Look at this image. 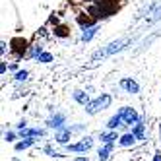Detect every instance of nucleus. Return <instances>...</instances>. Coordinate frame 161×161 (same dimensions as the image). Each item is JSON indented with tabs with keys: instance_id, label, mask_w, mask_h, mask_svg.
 Instances as JSON below:
<instances>
[{
	"instance_id": "0eeeda50",
	"label": "nucleus",
	"mask_w": 161,
	"mask_h": 161,
	"mask_svg": "<svg viewBox=\"0 0 161 161\" xmlns=\"http://www.w3.org/2000/svg\"><path fill=\"white\" fill-rule=\"evenodd\" d=\"M64 122H66V117H64L62 113H56L54 117H51V119L47 120L49 128H54V130H62V128H66V126H64Z\"/></svg>"
},
{
	"instance_id": "cd10ccee",
	"label": "nucleus",
	"mask_w": 161,
	"mask_h": 161,
	"mask_svg": "<svg viewBox=\"0 0 161 161\" xmlns=\"http://www.w3.org/2000/svg\"><path fill=\"white\" fill-rule=\"evenodd\" d=\"M159 142H161V124H159Z\"/></svg>"
},
{
	"instance_id": "393cba45",
	"label": "nucleus",
	"mask_w": 161,
	"mask_h": 161,
	"mask_svg": "<svg viewBox=\"0 0 161 161\" xmlns=\"http://www.w3.org/2000/svg\"><path fill=\"white\" fill-rule=\"evenodd\" d=\"M153 161H161V152H155L153 153Z\"/></svg>"
},
{
	"instance_id": "20e7f679",
	"label": "nucleus",
	"mask_w": 161,
	"mask_h": 161,
	"mask_svg": "<svg viewBox=\"0 0 161 161\" xmlns=\"http://www.w3.org/2000/svg\"><path fill=\"white\" fill-rule=\"evenodd\" d=\"M119 114L122 117V120H124L126 126H134L138 120H140L136 109H132V107H122V109H119Z\"/></svg>"
},
{
	"instance_id": "f8f14e48",
	"label": "nucleus",
	"mask_w": 161,
	"mask_h": 161,
	"mask_svg": "<svg viewBox=\"0 0 161 161\" xmlns=\"http://www.w3.org/2000/svg\"><path fill=\"white\" fill-rule=\"evenodd\" d=\"M132 134L138 138V140H146V122L144 120H138L134 126H132Z\"/></svg>"
},
{
	"instance_id": "6ab92c4d",
	"label": "nucleus",
	"mask_w": 161,
	"mask_h": 161,
	"mask_svg": "<svg viewBox=\"0 0 161 161\" xmlns=\"http://www.w3.org/2000/svg\"><path fill=\"white\" fill-rule=\"evenodd\" d=\"M54 35L56 37H68V35H70V31H68L66 25H58V27H54Z\"/></svg>"
},
{
	"instance_id": "5701e85b",
	"label": "nucleus",
	"mask_w": 161,
	"mask_h": 161,
	"mask_svg": "<svg viewBox=\"0 0 161 161\" xmlns=\"http://www.w3.org/2000/svg\"><path fill=\"white\" fill-rule=\"evenodd\" d=\"M16 126H18L19 130H24V128H27V122H25V119H24V120H19V122H18Z\"/></svg>"
},
{
	"instance_id": "2eb2a0df",
	"label": "nucleus",
	"mask_w": 161,
	"mask_h": 161,
	"mask_svg": "<svg viewBox=\"0 0 161 161\" xmlns=\"http://www.w3.org/2000/svg\"><path fill=\"white\" fill-rule=\"evenodd\" d=\"M21 138H37V136H45V130L41 128H24L19 132Z\"/></svg>"
},
{
	"instance_id": "4be33fe9",
	"label": "nucleus",
	"mask_w": 161,
	"mask_h": 161,
	"mask_svg": "<svg viewBox=\"0 0 161 161\" xmlns=\"http://www.w3.org/2000/svg\"><path fill=\"white\" fill-rule=\"evenodd\" d=\"M4 140H6V142H14V140H16V132H6V134H4Z\"/></svg>"
},
{
	"instance_id": "9b49d317",
	"label": "nucleus",
	"mask_w": 161,
	"mask_h": 161,
	"mask_svg": "<svg viewBox=\"0 0 161 161\" xmlns=\"http://www.w3.org/2000/svg\"><path fill=\"white\" fill-rule=\"evenodd\" d=\"M114 144H117V142H113V144H103V147L97 152L99 161H109V157H111V153H113V149H114Z\"/></svg>"
},
{
	"instance_id": "9d476101",
	"label": "nucleus",
	"mask_w": 161,
	"mask_h": 161,
	"mask_svg": "<svg viewBox=\"0 0 161 161\" xmlns=\"http://www.w3.org/2000/svg\"><path fill=\"white\" fill-rule=\"evenodd\" d=\"M136 142H138V138H136L132 132H124V134L119 138V146H120V147H132Z\"/></svg>"
},
{
	"instance_id": "7ed1b4c3",
	"label": "nucleus",
	"mask_w": 161,
	"mask_h": 161,
	"mask_svg": "<svg viewBox=\"0 0 161 161\" xmlns=\"http://www.w3.org/2000/svg\"><path fill=\"white\" fill-rule=\"evenodd\" d=\"M122 47H124V41H113V43H109V45H107V49L97 51V53L93 54V58H103V56H111V54H114V53L122 51Z\"/></svg>"
},
{
	"instance_id": "f03ea898",
	"label": "nucleus",
	"mask_w": 161,
	"mask_h": 161,
	"mask_svg": "<svg viewBox=\"0 0 161 161\" xmlns=\"http://www.w3.org/2000/svg\"><path fill=\"white\" fill-rule=\"evenodd\" d=\"M91 146H93V138L86 136V138H82L80 142H76V144H68V146H64V147H66V152L84 153V152H87V149H91Z\"/></svg>"
},
{
	"instance_id": "4468645a",
	"label": "nucleus",
	"mask_w": 161,
	"mask_h": 161,
	"mask_svg": "<svg viewBox=\"0 0 161 161\" xmlns=\"http://www.w3.org/2000/svg\"><path fill=\"white\" fill-rule=\"evenodd\" d=\"M119 134H117V130H107V132H101L99 134V140L103 142V144H113V142H117L119 140Z\"/></svg>"
},
{
	"instance_id": "a211bd4d",
	"label": "nucleus",
	"mask_w": 161,
	"mask_h": 161,
	"mask_svg": "<svg viewBox=\"0 0 161 161\" xmlns=\"http://www.w3.org/2000/svg\"><path fill=\"white\" fill-rule=\"evenodd\" d=\"M99 31V25H93V27H87V29H84V33H82V41H91L95 37V33Z\"/></svg>"
},
{
	"instance_id": "a878e982",
	"label": "nucleus",
	"mask_w": 161,
	"mask_h": 161,
	"mask_svg": "<svg viewBox=\"0 0 161 161\" xmlns=\"http://www.w3.org/2000/svg\"><path fill=\"white\" fill-rule=\"evenodd\" d=\"M0 72H2V74H6V62H2V64H0Z\"/></svg>"
},
{
	"instance_id": "dca6fc26",
	"label": "nucleus",
	"mask_w": 161,
	"mask_h": 161,
	"mask_svg": "<svg viewBox=\"0 0 161 161\" xmlns=\"http://www.w3.org/2000/svg\"><path fill=\"white\" fill-rule=\"evenodd\" d=\"M72 95H74V99L80 103V105H84V107H86L87 103H89V97H87V93H86V91H82V89H76Z\"/></svg>"
},
{
	"instance_id": "ddd939ff",
	"label": "nucleus",
	"mask_w": 161,
	"mask_h": 161,
	"mask_svg": "<svg viewBox=\"0 0 161 161\" xmlns=\"http://www.w3.org/2000/svg\"><path fill=\"white\" fill-rule=\"evenodd\" d=\"M122 126H126L124 124V120H122V117L117 113V114H113V117L107 120V128L109 130H117V128H122Z\"/></svg>"
},
{
	"instance_id": "f3484780",
	"label": "nucleus",
	"mask_w": 161,
	"mask_h": 161,
	"mask_svg": "<svg viewBox=\"0 0 161 161\" xmlns=\"http://www.w3.org/2000/svg\"><path fill=\"white\" fill-rule=\"evenodd\" d=\"M33 144H35V138H24L21 142H18V144H16V152H24V149L31 147Z\"/></svg>"
},
{
	"instance_id": "1a4fd4ad",
	"label": "nucleus",
	"mask_w": 161,
	"mask_h": 161,
	"mask_svg": "<svg viewBox=\"0 0 161 161\" xmlns=\"http://www.w3.org/2000/svg\"><path fill=\"white\" fill-rule=\"evenodd\" d=\"M76 21H78V24H80V27H82V29H87V27H93L95 25V21H93V16H91L89 12H82V14H78L76 16Z\"/></svg>"
},
{
	"instance_id": "39448f33",
	"label": "nucleus",
	"mask_w": 161,
	"mask_h": 161,
	"mask_svg": "<svg viewBox=\"0 0 161 161\" xmlns=\"http://www.w3.org/2000/svg\"><path fill=\"white\" fill-rule=\"evenodd\" d=\"M10 47H12V51L16 53V56H24V53L27 51V41L21 39V37H14L10 41Z\"/></svg>"
},
{
	"instance_id": "6e6552de",
	"label": "nucleus",
	"mask_w": 161,
	"mask_h": 161,
	"mask_svg": "<svg viewBox=\"0 0 161 161\" xmlns=\"http://www.w3.org/2000/svg\"><path fill=\"white\" fill-rule=\"evenodd\" d=\"M70 136H72V130H70V126H66V128H62V130H56V134H54V142L60 144V146H68Z\"/></svg>"
},
{
	"instance_id": "423d86ee",
	"label": "nucleus",
	"mask_w": 161,
	"mask_h": 161,
	"mask_svg": "<svg viewBox=\"0 0 161 161\" xmlns=\"http://www.w3.org/2000/svg\"><path fill=\"white\" fill-rule=\"evenodd\" d=\"M120 87L126 89V91H128V93H132V95L140 93V86H138V82H136V80H132V78H122V80H120Z\"/></svg>"
},
{
	"instance_id": "bb28decb",
	"label": "nucleus",
	"mask_w": 161,
	"mask_h": 161,
	"mask_svg": "<svg viewBox=\"0 0 161 161\" xmlns=\"http://www.w3.org/2000/svg\"><path fill=\"white\" fill-rule=\"evenodd\" d=\"M74 161H87V157H76Z\"/></svg>"
},
{
	"instance_id": "b1692460",
	"label": "nucleus",
	"mask_w": 161,
	"mask_h": 161,
	"mask_svg": "<svg viewBox=\"0 0 161 161\" xmlns=\"http://www.w3.org/2000/svg\"><path fill=\"white\" fill-rule=\"evenodd\" d=\"M6 51H8V49H6V43L2 41V45H0V53H2V54H6Z\"/></svg>"
},
{
	"instance_id": "aec40b11",
	"label": "nucleus",
	"mask_w": 161,
	"mask_h": 161,
	"mask_svg": "<svg viewBox=\"0 0 161 161\" xmlns=\"http://www.w3.org/2000/svg\"><path fill=\"white\" fill-rule=\"evenodd\" d=\"M37 60H39V62H43V64H47V62H53V54H51V53H45V51H43V53L37 56Z\"/></svg>"
},
{
	"instance_id": "f257e3e1",
	"label": "nucleus",
	"mask_w": 161,
	"mask_h": 161,
	"mask_svg": "<svg viewBox=\"0 0 161 161\" xmlns=\"http://www.w3.org/2000/svg\"><path fill=\"white\" fill-rule=\"evenodd\" d=\"M111 101H113V97H111L109 93H101L95 101H89L87 105H86V113H87V114H97L99 111L109 109Z\"/></svg>"
},
{
	"instance_id": "412c9836",
	"label": "nucleus",
	"mask_w": 161,
	"mask_h": 161,
	"mask_svg": "<svg viewBox=\"0 0 161 161\" xmlns=\"http://www.w3.org/2000/svg\"><path fill=\"white\" fill-rule=\"evenodd\" d=\"M27 70H18L16 72V82H25V80H27Z\"/></svg>"
}]
</instances>
